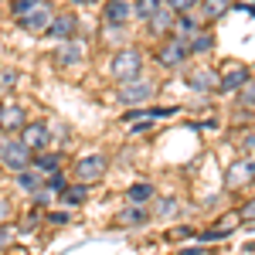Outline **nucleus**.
<instances>
[{
	"label": "nucleus",
	"instance_id": "nucleus-38",
	"mask_svg": "<svg viewBox=\"0 0 255 255\" xmlns=\"http://www.w3.org/2000/svg\"><path fill=\"white\" fill-rule=\"evenodd\" d=\"M72 3H79V7H85V3H96V0H72Z\"/></svg>",
	"mask_w": 255,
	"mask_h": 255
},
{
	"label": "nucleus",
	"instance_id": "nucleus-29",
	"mask_svg": "<svg viewBox=\"0 0 255 255\" xmlns=\"http://www.w3.org/2000/svg\"><path fill=\"white\" fill-rule=\"evenodd\" d=\"M31 197H34V204H38V208H51V191H48V187H38Z\"/></svg>",
	"mask_w": 255,
	"mask_h": 255
},
{
	"label": "nucleus",
	"instance_id": "nucleus-15",
	"mask_svg": "<svg viewBox=\"0 0 255 255\" xmlns=\"http://www.w3.org/2000/svg\"><path fill=\"white\" fill-rule=\"evenodd\" d=\"M17 187L27 191V194H34L38 187H44V174L38 167H24V170H17Z\"/></svg>",
	"mask_w": 255,
	"mask_h": 255
},
{
	"label": "nucleus",
	"instance_id": "nucleus-26",
	"mask_svg": "<svg viewBox=\"0 0 255 255\" xmlns=\"http://www.w3.org/2000/svg\"><path fill=\"white\" fill-rule=\"evenodd\" d=\"M177 208H180V201H177V197H163V201L157 204V218H174Z\"/></svg>",
	"mask_w": 255,
	"mask_h": 255
},
{
	"label": "nucleus",
	"instance_id": "nucleus-30",
	"mask_svg": "<svg viewBox=\"0 0 255 255\" xmlns=\"http://www.w3.org/2000/svg\"><path fill=\"white\" fill-rule=\"evenodd\" d=\"M10 85H17V72L14 68H0V89H10Z\"/></svg>",
	"mask_w": 255,
	"mask_h": 255
},
{
	"label": "nucleus",
	"instance_id": "nucleus-6",
	"mask_svg": "<svg viewBox=\"0 0 255 255\" xmlns=\"http://www.w3.org/2000/svg\"><path fill=\"white\" fill-rule=\"evenodd\" d=\"M187 58H191V48H187V41H184V38L163 41L160 51H157V65H160V68H184Z\"/></svg>",
	"mask_w": 255,
	"mask_h": 255
},
{
	"label": "nucleus",
	"instance_id": "nucleus-31",
	"mask_svg": "<svg viewBox=\"0 0 255 255\" xmlns=\"http://www.w3.org/2000/svg\"><path fill=\"white\" fill-rule=\"evenodd\" d=\"M201 242H221V238H228V228H208L204 235H197Z\"/></svg>",
	"mask_w": 255,
	"mask_h": 255
},
{
	"label": "nucleus",
	"instance_id": "nucleus-13",
	"mask_svg": "<svg viewBox=\"0 0 255 255\" xmlns=\"http://www.w3.org/2000/svg\"><path fill=\"white\" fill-rule=\"evenodd\" d=\"M174 20H177V10L170 7V3H163L153 17L146 20V27H150V34H157V38H163V34H170L174 31Z\"/></svg>",
	"mask_w": 255,
	"mask_h": 255
},
{
	"label": "nucleus",
	"instance_id": "nucleus-19",
	"mask_svg": "<svg viewBox=\"0 0 255 255\" xmlns=\"http://www.w3.org/2000/svg\"><path fill=\"white\" fill-rule=\"evenodd\" d=\"M31 167H38L41 174L48 177V174H55L61 167V157L58 153H34V160H31Z\"/></svg>",
	"mask_w": 255,
	"mask_h": 255
},
{
	"label": "nucleus",
	"instance_id": "nucleus-22",
	"mask_svg": "<svg viewBox=\"0 0 255 255\" xmlns=\"http://www.w3.org/2000/svg\"><path fill=\"white\" fill-rule=\"evenodd\" d=\"M187 48H191V55H208V51L215 48V38H211L208 31H197L194 38L187 41Z\"/></svg>",
	"mask_w": 255,
	"mask_h": 255
},
{
	"label": "nucleus",
	"instance_id": "nucleus-18",
	"mask_svg": "<svg viewBox=\"0 0 255 255\" xmlns=\"http://www.w3.org/2000/svg\"><path fill=\"white\" fill-rule=\"evenodd\" d=\"M197 31H201V27H197V20L191 17L187 10H184V14H177V20H174V34H177V38L191 41V38L197 34Z\"/></svg>",
	"mask_w": 255,
	"mask_h": 255
},
{
	"label": "nucleus",
	"instance_id": "nucleus-17",
	"mask_svg": "<svg viewBox=\"0 0 255 255\" xmlns=\"http://www.w3.org/2000/svg\"><path fill=\"white\" fill-rule=\"evenodd\" d=\"M85 197H89V184H79V180H75V184H68V187L61 191V201H65L68 208H82V204H85Z\"/></svg>",
	"mask_w": 255,
	"mask_h": 255
},
{
	"label": "nucleus",
	"instance_id": "nucleus-21",
	"mask_svg": "<svg viewBox=\"0 0 255 255\" xmlns=\"http://www.w3.org/2000/svg\"><path fill=\"white\" fill-rule=\"evenodd\" d=\"M119 225H146L150 221V211H143L139 204H133V208H126V211H119V218H116Z\"/></svg>",
	"mask_w": 255,
	"mask_h": 255
},
{
	"label": "nucleus",
	"instance_id": "nucleus-32",
	"mask_svg": "<svg viewBox=\"0 0 255 255\" xmlns=\"http://www.w3.org/2000/svg\"><path fill=\"white\" fill-rule=\"evenodd\" d=\"M10 218H14V204H10L7 197H0V225H7Z\"/></svg>",
	"mask_w": 255,
	"mask_h": 255
},
{
	"label": "nucleus",
	"instance_id": "nucleus-8",
	"mask_svg": "<svg viewBox=\"0 0 255 255\" xmlns=\"http://www.w3.org/2000/svg\"><path fill=\"white\" fill-rule=\"evenodd\" d=\"M133 20V3L129 0H106L102 3V24L109 27H126Z\"/></svg>",
	"mask_w": 255,
	"mask_h": 255
},
{
	"label": "nucleus",
	"instance_id": "nucleus-10",
	"mask_svg": "<svg viewBox=\"0 0 255 255\" xmlns=\"http://www.w3.org/2000/svg\"><path fill=\"white\" fill-rule=\"evenodd\" d=\"M20 139H24L34 153H41V150H48V143H51V126H48V123H24Z\"/></svg>",
	"mask_w": 255,
	"mask_h": 255
},
{
	"label": "nucleus",
	"instance_id": "nucleus-14",
	"mask_svg": "<svg viewBox=\"0 0 255 255\" xmlns=\"http://www.w3.org/2000/svg\"><path fill=\"white\" fill-rule=\"evenodd\" d=\"M245 82H249V68L245 65H228L221 72V92H238Z\"/></svg>",
	"mask_w": 255,
	"mask_h": 255
},
{
	"label": "nucleus",
	"instance_id": "nucleus-20",
	"mask_svg": "<svg viewBox=\"0 0 255 255\" xmlns=\"http://www.w3.org/2000/svg\"><path fill=\"white\" fill-rule=\"evenodd\" d=\"M163 3H167V0H136V3H133V17L136 20H150Z\"/></svg>",
	"mask_w": 255,
	"mask_h": 255
},
{
	"label": "nucleus",
	"instance_id": "nucleus-2",
	"mask_svg": "<svg viewBox=\"0 0 255 255\" xmlns=\"http://www.w3.org/2000/svg\"><path fill=\"white\" fill-rule=\"evenodd\" d=\"M109 75L123 85V82H133L143 75V55H139V48H119L113 61H109Z\"/></svg>",
	"mask_w": 255,
	"mask_h": 255
},
{
	"label": "nucleus",
	"instance_id": "nucleus-33",
	"mask_svg": "<svg viewBox=\"0 0 255 255\" xmlns=\"http://www.w3.org/2000/svg\"><path fill=\"white\" fill-rule=\"evenodd\" d=\"M238 221H245V225H252V221H255V197L242 208V211H238Z\"/></svg>",
	"mask_w": 255,
	"mask_h": 255
},
{
	"label": "nucleus",
	"instance_id": "nucleus-28",
	"mask_svg": "<svg viewBox=\"0 0 255 255\" xmlns=\"http://www.w3.org/2000/svg\"><path fill=\"white\" fill-rule=\"evenodd\" d=\"M238 102H242V106H255V82L252 79L238 89Z\"/></svg>",
	"mask_w": 255,
	"mask_h": 255
},
{
	"label": "nucleus",
	"instance_id": "nucleus-4",
	"mask_svg": "<svg viewBox=\"0 0 255 255\" xmlns=\"http://www.w3.org/2000/svg\"><path fill=\"white\" fill-rule=\"evenodd\" d=\"M106 167H109L106 153H85V157L75 160V180L92 187V184H99V180L106 177Z\"/></svg>",
	"mask_w": 255,
	"mask_h": 255
},
{
	"label": "nucleus",
	"instance_id": "nucleus-24",
	"mask_svg": "<svg viewBox=\"0 0 255 255\" xmlns=\"http://www.w3.org/2000/svg\"><path fill=\"white\" fill-rule=\"evenodd\" d=\"M153 197V184H133L129 187V201L133 204H143V201H150Z\"/></svg>",
	"mask_w": 255,
	"mask_h": 255
},
{
	"label": "nucleus",
	"instance_id": "nucleus-23",
	"mask_svg": "<svg viewBox=\"0 0 255 255\" xmlns=\"http://www.w3.org/2000/svg\"><path fill=\"white\" fill-rule=\"evenodd\" d=\"M249 177H255V163H242V167H232L228 170V184H249Z\"/></svg>",
	"mask_w": 255,
	"mask_h": 255
},
{
	"label": "nucleus",
	"instance_id": "nucleus-7",
	"mask_svg": "<svg viewBox=\"0 0 255 255\" xmlns=\"http://www.w3.org/2000/svg\"><path fill=\"white\" fill-rule=\"evenodd\" d=\"M184 82L194 89V92H215L221 89V75L208 65H194V68H184Z\"/></svg>",
	"mask_w": 255,
	"mask_h": 255
},
{
	"label": "nucleus",
	"instance_id": "nucleus-27",
	"mask_svg": "<svg viewBox=\"0 0 255 255\" xmlns=\"http://www.w3.org/2000/svg\"><path fill=\"white\" fill-rule=\"evenodd\" d=\"M38 3H41V0H10V14H14V17H24V14L34 10Z\"/></svg>",
	"mask_w": 255,
	"mask_h": 255
},
{
	"label": "nucleus",
	"instance_id": "nucleus-3",
	"mask_svg": "<svg viewBox=\"0 0 255 255\" xmlns=\"http://www.w3.org/2000/svg\"><path fill=\"white\" fill-rule=\"evenodd\" d=\"M153 96H157V82L143 79V75L133 79V82H123L119 92H116V99L123 102V106H129V109H133V106H143L146 99H153Z\"/></svg>",
	"mask_w": 255,
	"mask_h": 255
},
{
	"label": "nucleus",
	"instance_id": "nucleus-1",
	"mask_svg": "<svg viewBox=\"0 0 255 255\" xmlns=\"http://www.w3.org/2000/svg\"><path fill=\"white\" fill-rule=\"evenodd\" d=\"M31 160H34V150L24 143L20 136H10V133H0V167L3 170H24V167H31Z\"/></svg>",
	"mask_w": 255,
	"mask_h": 255
},
{
	"label": "nucleus",
	"instance_id": "nucleus-36",
	"mask_svg": "<svg viewBox=\"0 0 255 255\" xmlns=\"http://www.w3.org/2000/svg\"><path fill=\"white\" fill-rule=\"evenodd\" d=\"M48 221H51V225H65V221H68V211H55V215H48Z\"/></svg>",
	"mask_w": 255,
	"mask_h": 255
},
{
	"label": "nucleus",
	"instance_id": "nucleus-35",
	"mask_svg": "<svg viewBox=\"0 0 255 255\" xmlns=\"http://www.w3.org/2000/svg\"><path fill=\"white\" fill-rule=\"evenodd\" d=\"M10 242H14V232H10L7 225H0V252H3V249H7Z\"/></svg>",
	"mask_w": 255,
	"mask_h": 255
},
{
	"label": "nucleus",
	"instance_id": "nucleus-5",
	"mask_svg": "<svg viewBox=\"0 0 255 255\" xmlns=\"http://www.w3.org/2000/svg\"><path fill=\"white\" fill-rule=\"evenodd\" d=\"M14 20H17L20 31H27V34H44V31L51 27V20H55V7L41 0L34 10H27L24 17H14Z\"/></svg>",
	"mask_w": 255,
	"mask_h": 255
},
{
	"label": "nucleus",
	"instance_id": "nucleus-12",
	"mask_svg": "<svg viewBox=\"0 0 255 255\" xmlns=\"http://www.w3.org/2000/svg\"><path fill=\"white\" fill-rule=\"evenodd\" d=\"M79 61H82V48H79V41H75V38H72V41H58V44H55V65H58L61 72H72Z\"/></svg>",
	"mask_w": 255,
	"mask_h": 255
},
{
	"label": "nucleus",
	"instance_id": "nucleus-16",
	"mask_svg": "<svg viewBox=\"0 0 255 255\" xmlns=\"http://www.w3.org/2000/svg\"><path fill=\"white\" fill-rule=\"evenodd\" d=\"M201 20H218L232 10V0H201Z\"/></svg>",
	"mask_w": 255,
	"mask_h": 255
},
{
	"label": "nucleus",
	"instance_id": "nucleus-25",
	"mask_svg": "<svg viewBox=\"0 0 255 255\" xmlns=\"http://www.w3.org/2000/svg\"><path fill=\"white\" fill-rule=\"evenodd\" d=\"M44 187H48L51 194H61V191L68 187V180H65V174H61V170H55V174L44 177Z\"/></svg>",
	"mask_w": 255,
	"mask_h": 255
},
{
	"label": "nucleus",
	"instance_id": "nucleus-11",
	"mask_svg": "<svg viewBox=\"0 0 255 255\" xmlns=\"http://www.w3.org/2000/svg\"><path fill=\"white\" fill-rule=\"evenodd\" d=\"M75 31H79V17H75V14H55L51 27H48L44 34H48L51 41H72Z\"/></svg>",
	"mask_w": 255,
	"mask_h": 255
},
{
	"label": "nucleus",
	"instance_id": "nucleus-37",
	"mask_svg": "<svg viewBox=\"0 0 255 255\" xmlns=\"http://www.w3.org/2000/svg\"><path fill=\"white\" fill-rule=\"evenodd\" d=\"M180 255H204V252H201V249H184Z\"/></svg>",
	"mask_w": 255,
	"mask_h": 255
},
{
	"label": "nucleus",
	"instance_id": "nucleus-34",
	"mask_svg": "<svg viewBox=\"0 0 255 255\" xmlns=\"http://www.w3.org/2000/svg\"><path fill=\"white\" fill-rule=\"evenodd\" d=\"M167 3H170V7H174L177 14H184V10H191V7H197V3H201V0H167Z\"/></svg>",
	"mask_w": 255,
	"mask_h": 255
},
{
	"label": "nucleus",
	"instance_id": "nucleus-9",
	"mask_svg": "<svg viewBox=\"0 0 255 255\" xmlns=\"http://www.w3.org/2000/svg\"><path fill=\"white\" fill-rule=\"evenodd\" d=\"M27 123V113L20 102H0V133H20Z\"/></svg>",
	"mask_w": 255,
	"mask_h": 255
}]
</instances>
